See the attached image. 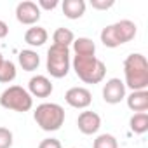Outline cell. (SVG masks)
<instances>
[{
    "label": "cell",
    "mask_w": 148,
    "mask_h": 148,
    "mask_svg": "<svg viewBox=\"0 0 148 148\" xmlns=\"http://www.w3.org/2000/svg\"><path fill=\"white\" fill-rule=\"evenodd\" d=\"M125 84L132 91H145L148 87V61L143 54L132 52L124 61Z\"/></svg>",
    "instance_id": "6da1fadb"
},
{
    "label": "cell",
    "mask_w": 148,
    "mask_h": 148,
    "mask_svg": "<svg viewBox=\"0 0 148 148\" xmlns=\"http://www.w3.org/2000/svg\"><path fill=\"white\" fill-rule=\"evenodd\" d=\"M2 63H4V56H2V54H0V64H2Z\"/></svg>",
    "instance_id": "484cf974"
},
{
    "label": "cell",
    "mask_w": 148,
    "mask_h": 148,
    "mask_svg": "<svg viewBox=\"0 0 148 148\" xmlns=\"http://www.w3.org/2000/svg\"><path fill=\"white\" fill-rule=\"evenodd\" d=\"M16 18L23 25H35L40 19V9L35 2L25 0V2L18 4V7H16Z\"/></svg>",
    "instance_id": "52a82bcc"
},
{
    "label": "cell",
    "mask_w": 148,
    "mask_h": 148,
    "mask_svg": "<svg viewBox=\"0 0 148 148\" xmlns=\"http://www.w3.org/2000/svg\"><path fill=\"white\" fill-rule=\"evenodd\" d=\"M16 79V66L12 61H5L0 64V82H4V84H9Z\"/></svg>",
    "instance_id": "d6986e66"
},
{
    "label": "cell",
    "mask_w": 148,
    "mask_h": 148,
    "mask_svg": "<svg viewBox=\"0 0 148 148\" xmlns=\"http://www.w3.org/2000/svg\"><path fill=\"white\" fill-rule=\"evenodd\" d=\"M73 70L77 77L86 84H98L105 79L106 66L96 56H75L73 59Z\"/></svg>",
    "instance_id": "7a4b0ae2"
},
{
    "label": "cell",
    "mask_w": 148,
    "mask_h": 148,
    "mask_svg": "<svg viewBox=\"0 0 148 148\" xmlns=\"http://www.w3.org/2000/svg\"><path fill=\"white\" fill-rule=\"evenodd\" d=\"M91 5L98 11H106L113 5V0H91Z\"/></svg>",
    "instance_id": "7402d4cb"
},
{
    "label": "cell",
    "mask_w": 148,
    "mask_h": 148,
    "mask_svg": "<svg viewBox=\"0 0 148 148\" xmlns=\"http://www.w3.org/2000/svg\"><path fill=\"white\" fill-rule=\"evenodd\" d=\"M92 148H119V143L112 134H101L94 139Z\"/></svg>",
    "instance_id": "ffe728a7"
},
{
    "label": "cell",
    "mask_w": 148,
    "mask_h": 148,
    "mask_svg": "<svg viewBox=\"0 0 148 148\" xmlns=\"http://www.w3.org/2000/svg\"><path fill=\"white\" fill-rule=\"evenodd\" d=\"M52 40L56 45H64L68 47L70 44H73V40H75V37H73V32L68 30V28H58L52 35Z\"/></svg>",
    "instance_id": "ac0fdd59"
},
{
    "label": "cell",
    "mask_w": 148,
    "mask_h": 148,
    "mask_svg": "<svg viewBox=\"0 0 148 148\" xmlns=\"http://www.w3.org/2000/svg\"><path fill=\"white\" fill-rule=\"evenodd\" d=\"M19 64L25 71H33L38 68L40 64V58L35 51H30V49H25L19 52Z\"/></svg>",
    "instance_id": "5bb4252c"
},
{
    "label": "cell",
    "mask_w": 148,
    "mask_h": 148,
    "mask_svg": "<svg viewBox=\"0 0 148 148\" xmlns=\"http://www.w3.org/2000/svg\"><path fill=\"white\" fill-rule=\"evenodd\" d=\"M38 148H61V143L56 138H47L38 145Z\"/></svg>",
    "instance_id": "603a6c76"
},
{
    "label": "cell",
    "mask_w": 148,
    "mask_h": 148,
    "mask_svg": "<svg viewBox=\"0 0 148 148\" xmlns=\"http://www.w3.org/2000/svg\"><path fill=\"white\" fill-rule=\"evenodd\" d=\"M38 5L42 9H56L58 7V0H51V2H49V0H40Z\"/></svg>",
    "instance_id": "cb8c5ba5"
},
{
    "label": "cell",
    "mask_w": 148,
    "mask_h": 148,
    "mask_svg": "<svg viewBox=\"0 0 148 148\" xmlns=\"http://www.w3.org/2000/svg\"><path fill=\"white\" fill-rule=\"evenodd\" d=\"M33 117H35V122L40 125V129L58 131L64 122V110L56 103H42L37 106Z\"/></svg>",
    "instance_id": "277c9868"
},
{
    "label": "cell",
    "mask_w": 148,
    "mask_h": 148,
    "mask_svg": "<svg viewBox=\"0 0 148 148\" xmlns=\"http://www.w3.org/2000/svg\"><path fill=\"white\" fill-rule=\"evenodd\" d=\"M77 125L82 134H94L101 125V119L96 112H82L77 119Z\"/></svg>",
    "instance_id": "30bf717a"
},
{
    "label": "cell",
    "mask_w": 148,
    "mask_h": 148,
    "mask_svg": "<svg viewBox=\"0 0 148 148\" xmlns=\"http://www.w3.org/2000/svg\"><path fill=\"white\" fill-rule=\"evenodd\" d=\"M64 101L73 108H87L92 101V96L86 87H71L66 91Z\"/></svg>",
    "instance_id": "ba28073f"
},
{
    "label": "cell",
    "mask_w": 148,
    "mask_h": 148,
    "mask_svg": "<svg viewBox=\"0 0 148 148\" xmlns=\"http://www.w3.org/2000/svg\"><path fill=\"white\" fill-rule=\"evenodd\" d=\"M131 129L132 132L136 134H143L148 131V115L143 112V113H134L131 117Z\"/></svg>",
    "instance_id": "e0dca14e"
},
{
    "label": "cell",
    "mask_w": 148,
    "mask_h": 148,
    "mask_svg": "<svg viewBox=\"0 0 148 148\" xmlns=\"http://www.w3.org/2000/svg\"><path fill=\"white\" fill-rule=\"evenodd\" d=\"M25 42L30 45H44L47 42V32L42 26H33L25 33Z\"/></svg>",
    "instance_id": "9a60e30c"
},
{
    "label": "cell",
    "mask_w": 148,
    "mask_h": 148,
    "mask_svg": "<svg viewBox=\"0 0 148 148\" xmlns=\"http://www.w3.org/2000/svg\"><path fill=\"white\" fill-rule=\"evenodd\" d=\"M70 70V51L64 45L52 44L47 51V71L54 79H63Z\"/></svg>",
    "instance_id": "5b68a950"
},
{
    "label": "cell",
    "mask_w": 148,
    "mask_h": 148,
    "mask_svg": "<svg viewBox=\"0 0 148 148\" xmlns=\"http://www.w3.org/2000/svg\"><path fill=\"white\" fill-rule=\"evenodd\" d=\"M28 87H30V92H32L33 96H37V98H47V96L52 92V84H51V80H49L47 77H44V75L33 77V79L30 80Z\"/></svg>",
    "instance_id": "8fae6325"
},
{
    "label": "cell",
    "mask_w": 148,
    "mask_h": 148,
    "mask_svg": "<svg viewBox=\"0 0 148 148\" xmlns=\"http://www.w3.org/2000/svg\"><path fill=\"white\" fill-rule=\"evenodd\" d=\"M127 106L132 112L143 113L145 110H148V92L146 91H132V94H129V98H127Z\"/></svg>",
    "instance_id": "4fadbf2b"
},
{
    "label": "cell",
    "mask_w": 148,
    "mask_h": 148,
    "mask_svg": "<svg viewBox=\"0 0 148 148\" xmlns=\"http://www.w3.org/2000/svg\"><path fill=\"white\" fill-rule=\"evenodd\" d=\"M0 105L7 110H14V112H28L33 106V99L30 92L23 89L21 86H11L0 96Z\"/></svg>",
    "instance_id": "8992f818"
},
{
    "label": "cell",
    "mask_w": 148,
    "mask_h": 148,
    "mask_svg": "<svg viewBox=\"0 0 148 148\" xmlns=\"http://www.w3.org/2000/svg\"><path fill=\"white\" fill-rule=\"evenodd\" d=\"M73 51H75L77 56H94L96 52V45L91 38L80 37L77 40H73Z\"/></svg>",
    "instance_id": "2e32d148"
},
{
    "label": "cell",
    "mask_w": 148,
    "mask_h": 148,
    "mask_svg": "<svg viewBox=\"0 0 148 148\" xmlns=\"http://www.w3.org/2000/svg\"><path fill=\"white\" fill-rule=\"evenodd\" d=\"M136 25L129 19L119 21L115 25H110L106 28H103L101 32V42L106 47H119L129 40H132L136 37Z\"/></svg>",
    "instance_id": "3957f363"
},
{
    "label": "cell",
    "mask_w": 148,
    "mask_h": 148,
    "mask_svg": "<svg viewBox=\"0 0 148 148\" xmlns=\"http://www.w3.org/2000/svg\"><path fill=\"white\" fill-rule=\"evenodd\" d=\"M125 96V86L120 79H110L103 87V99L110 105H117Z\"/></svg>",
    "instance_id": "9c48e42d"
},
{
    "label": "cell",
    "mask_w": 148,
    "mask_h": 148,
    "mask_svg": "<svg viewBox=\"0 0 148 148\" xmlns=\"http://www.w3.org/2000/svg\"><path fill=\"white\" fill-rule=\"evenodd\" d=\"M61 7H63V14L68 19H79L86 12V2L84 0H64Z\"/></svg>",
    "instance_id": "7c38bea8"
},
{
    "label": "cell",
    "mask_w": 148,
    "mask_h": 148,
    "mask_svg": "<svg viewBox=\"0 0 148 148\" xmlns=\"http://www.w3.org/2000/svg\"><path fill=\"white\" fill-rule=\"evenodd\" d=\"M7 33H9V26H7L4 21H0V38L7 37Z\"/></svg>",
    "instance_id": "d4e9b609"
},
{
    "label": "cell",
    "mask_w": 148,
    "mask_h": 148,
    "mask_svg": "<svg viewBox=\"0 0 148 148\" xmlns=\"http://www.w3.org/2000/svg\"><path fill=\"white\" fill-rule=\"evenodd\" d=\"M12 146V132L7 127H0V148Z\"/></svg>",
    "instance_id": "44dd1931"
}]
</instances>
